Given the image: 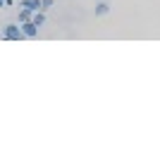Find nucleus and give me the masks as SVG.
<instances>
[{
    "label": "nucleus",
    "mask_w": 160,
    "mask_h": 160,
    "mask_svg": "<svg viewBox=\"0 0 160 160\" xmlns=\"http://www.w3.org/2000/svg\"><path fill=\"white\" fill-rule=\"evenodd\" d=\"M2 38H5V41H22V38H24L22 27H19V24H7V27L2 29Z\"/></svg>",
    "instance_id": "nucleus-1"
},
{
    "label": "nucleus",
    "mask_w": 160,
    "mask_h": 160,
    "mask_svg": "<svg viewBox=\"0 0 160 160\" xmlns=\"http://www.w3.org/2000/svg\"><path fill=\"white\" fill-rule=\"evenodd\" d=\"M2 5H5V0H0V7H2Z\"/></svg>",
    "instance_id": "nucleus-8"
},
{
    "label": "nucleus",
    "mask_w": 160,
    "mask_h": 160,
    "mask_svg": "<svg viewBox=\"0 0 160 160\" xmlns=\"http://www.w3.org/2000/svg\"><path fill=\"white\" fill-rule=\"evenodd\" d=\"M19 27H22V33H24V38H36V36H38V29H41V27H36L31 19H29V22H22Z\"/></svg>",
    "instance_id": "nucleus-2"
},
{
    "label": "nucleus",
    "mask_w": 160,
    "mask_h": 160,
    "mask_svg": "<svg viewBox=\"0 0 160 160\" xmlns=\"http://www.w3.org/2000/svg\"><path fill=\"white\" fill-rule=\"evenodd\" d=\"M19 7H29L31 12H38V10H43V5H41V0H22Z\"/></svg>",
    "instance_id": "nucleus-4"
},
{
    "label": "nucleus",
    "mask_w": 160,
    "mask_h": 160,
    "mask_svg": "<svg viewBox=\"0 0 160 160\" xmlns=\"http://www.w3.org/2000/svg\"><path fill=\"white\" fill-rule=\"evenodd\" d=\"M31 17H33V12L29 10V7H22V10H19V24H22V22H29Z\"/></svg>",
    "instance_id": "nucleus-6"
},
{
    "label": "nucleus",
    "mask_w": 160,
    "mask_h": 160,
    "mask_svg": "<svg viewBox=\"0 0 160 160\" xmlns=\"http://www.w3.org/2000/svg\"><path fill=\"white\" fill-rule=\"evenodd\" d=\"M31 22L36 24V27H43V24H46V12H43V10H38V12H33Z\"/></svg>",
    "instance_id": "nucleus-5"
},
{
    "label": "nucleus",
    "mask_w": 160,
    "mask_h": 160,
    "mask_svg": "<svg viewBox=\"0 0 160 160\" xmlns=\"http://www.w3.org/2000/svg\"><path fill=\"white\" fill-rule=\"evenodd\" d=\"M53 2H55V0H41V5H43V12H46L48 7H53Z\"/></svg>",
    "instance_id": "nucleus-7"
},
{
    "label": "nucleus",
    "mask_w": 160,
    "mask_h": 160,
    "mask_svg": "<svg viewBox=\"0 0 160 160\" xmlns=\"http://www.w3.org/2000/svg\"><path fill=\"white\" fill-rule=\"evenodd\" d=\"M93 12H96V17L108 14V12H110V2H108V0H98V2H96V7H93Z\"/></svg>",
    "instance_id": "nucleus-3"
}]
</instances>
